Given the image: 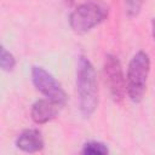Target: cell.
Returning a JSON list of instances; mask_svg holds the SVG:
<instances>
[{
    "instance_id": "cell-1",
    "label": "cell",
    "mask_w": 155,
    "mask_h": 155,
    "mask_svg": "<svg viewBox=\"0 0 155 155\" xmlns=\"http://www.w3.org/2000/svg\"><path fill=\"white\" fill-rule=\"evenodd\" d=\"M76 91L80 113L90 117L98 107L99 90L94 67L85 56H80L76 64Z\"/></svg>"
},
{
    "instance_id": "cell-10",
    "label": "cell",
    "mask_w": 155,
    "mask_h": 155,
    "mask_svg": "<svg viewBox=\"0 0 155 155\" xmlns=\"http://www.w3.org/2000/svg\"><path fill=\"white\" fill-rule=\"evenodd\" d=\"M144 0H125V7H126V13L128 17L133 18L137 17L143 7Z\"/></svg>"
},
{
    "instance_id": "cell-3",
    "label": "cell",
    "mask_w": 155,
    "mask_h": 155,
    "mask_svg": "<svg viewBox=\"0 0 155 155\" xmlns=\"http://www.w3.org/2000/svg\"><path fill=\"white\" fill-rule=\"evenodd\" d=\"M150 73V58L144 51H138L133 54L128 63L126 74L127 96L133 103H139L147 90V81Z\"/></svg>"
},
{
    "instance_id": "cell-9",
    "label": "cell",
    "mask_w": 155,
    "mask_h": 155,
    "mask_svg": "<svg viewBox=\"0 0 155 155\" xmlns=\"http://www.w3.org/2000/svg\"><path fill=\"white\" fill-rule=\"evenodd\" d=\"M16 67V58L15 56L4 46L0 47V68L4 71H12Z\"/></svg>"
},
{
    "instance_id": "cell-7",
    "label": "cell",
    "mask_w": 155,
    "mask_h": 155,
    "mask_svg": "<svg viewBox=\"0 0 155 155\" xmlns=\"http://www.w3.org/2000/svg\"><path fill=\"white\" fill-rule=\"evenodd\" d=\"M16 147L24 153H38L44 149L45 142L42 133L36 128H28L22 131L16 138Z\"/></svg>"
},
{
    "instance_id": "cell-6",
    "label": "cell",
    "mask_w": 155,
    "mask_h": 155,
    "mask_svg": "<svg viewBox=\"0 0 155 155\" xmlns=\"http://www.w3.org/2000/svg\"><path fill=\"white\" fill-rule=\"evenodd\" d=\"M62 108H63L62 104L50 98H41V99H38L31 105L30 116L35 124L42 125V124H46L53 120L59 114Z\"/></svg>"
},
{
    "instance_id": "cell-5",
    "label": "cell",
    "mask_w": 155,
    "mask_h": 155,
    "mask_svg": "<svg viewBox=\"0 0 155 155\" xmlns=\"http://www.w3.org/2000/svg\"><path fill=\"white\" fill-rule=\"evenodd\" d=\"M31 81L36 90L41 92L46 98H50L63 107L68 101V96L63 90L62 85L56 80V78L48 73L45 68L40 65H34L31 68Z\"/></svg>"
},
{
    "instance_id": "cell-12",
    "label": "cell",
    "mask_w": 155,
    "mask_h": 155,
    "mask_svg": "<svg viewBox=\"0 0 155 155\" xmlns=\"http://www.w3.org/2000/svg\"><path fill=\"white\" fill-rule=\"evenodd\" d=\"M63 1H64V4L68 5V6H71V5L74 4V0H63Z\"/></svg>"
},
{
    "instance_id": "cell-2",
    "label": "cell",
    "mask_w": 155,
    "mask_h": 155,
    "mask_svg": "<svg viewBox=\"0 0 155 155\" xmlns=\"http://www.w3.org/2000/svg\"><path fill=\"white\" fill-rule=\"evenodd\" d=\"M109 6L103 0H87L69 15V25L76 34H86L107 19Z\"/></svg>"
},
{
    "instance_id": "cell-4",
    "label": "cell",
    "mask_w": 155,
    "mask_h": 155,
    "mask_svg": "<svg viewBox=\"0 0 155 155\" xmlns=\"http://www.w3.org/2000/svg\"><path fill=\"white\" fill-rule=\"evenodd\" d=\"M104 75L108 90L114 102L121 103L127 93L126 90V78L124 75L122 65L120 59L115 54H107L104 59Z\"/></svg>"
},
{
    "instance_id": "cell-8",
    "label": "cell",
    "mask_w": 155,
    "mask_h": 155,
    "mask_svg": "<svg viewBox=\"0 0 155 155\" xmlns=\"http://www.w3.org/2000/svg\"><path fill=\"white\" fill-rule=\"evenodd\" d=\"M108 153H109L108 147L104 143L97 140H90L85 143L81 149V154L84 155H105Z\"/></svg>"
},
{
    "instance_id": "cell-11",
    "label": "cell",
    "mask_w": 155,
    "mask_h": 155,
    "mask_svg": "<svg viewBox=\"0 0 155 155\" xmlns=\"http://www.w3.org/2000/svg\"><path fill=\"white\" fill-rule=\"evenodd\" d=\"M151 31H153V36L155 40V17L151 19Z\"/></svg>"
}]
</instances>
